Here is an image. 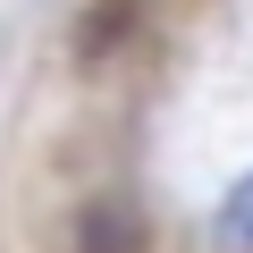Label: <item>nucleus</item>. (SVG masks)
I'll return each instance as SVG.
<instances>
[{
	"instance_id": "nucleus-1",
	"label": "nucleus",
	"mask_w": 253,
	"mask_h": 253,
	"mask_svg": "<svg viewBox=\"0 0 253 253\" xmlns=\"http://www.w3.org/2000/svg\"><path fill=\"white\" fill-rule=\"evenodd\" d=\"M211 236H219V253H253V169H245V177L228 186V203H219Z\"/></svg>"
}]
</instances>
